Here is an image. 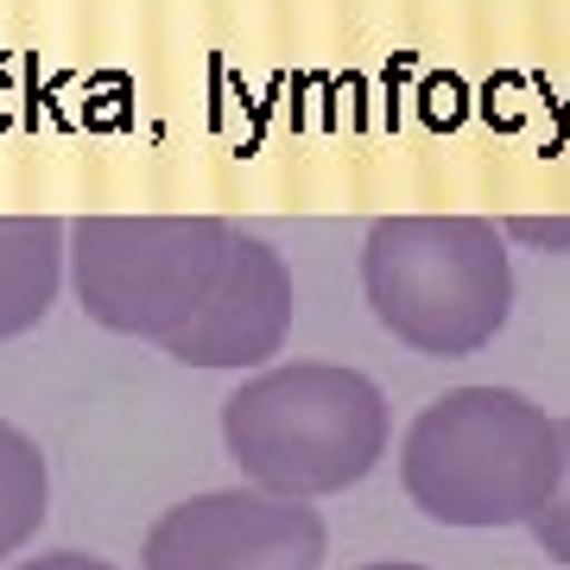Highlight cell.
<instances>
[{"mask_svg": "<svg viewBox=\"0 0 570 570\" xmlns=\"http://www.w3.org/2000/svg\"><path fill=\"white\" fill-rule=\"evenodd\" d=\"M63 279V223L0 216V343L45 324Z\"/></svg>", "mask_w": 570, "mask_h": 570, "instance_id": "cell-7", "label": "cell"}, {"mask_svg": "<svg viewBox=\"0 0 570 570\" xmlns=\"http://www.w3.org/2000/svg\"><path fill=\"white\" fill-rule=\"evenodd\" d=\"M558 419L513 387H456L406 431L400 482L438 527H527L558 482Z\"/></svg>", "mask_w": 570, "mask_h": 570, "instance_id": "cell-1", "label": "cell"}, {"mask_svg": "<svg viewBox=\"0 0 570 570\" xmlns=\"http://www.w3.org/2000/svg\"><path fill=\"white\" fill-rule=\"evenodd\" d=\"M558 482H551V494H546V508L532 513L527 527H532V539H539V551L546 558H558V564H570V419L558 425Z\"/></svg>", "mask_w": 570, "mask_h": 570, "instance_id": "cell-9", "label": "cell"}, {"mask_svg": "<svg viewBox=\"0 0 570 570\" xmlns=\"http://www.w3.org/2000/svg\"><path fill=\"white\" fill-rule=\"evenodd\" d=\"M13 570H115L108 558H89V551H45V558H26Z\"/></svg>", "mask_w": 570, "mask_h": 570, "instance_id": "cell-11", "label": "cell"}, {"mask_svg": "<svg viewBox=\"0 0 570 570\" xmlns=\"http://www.w3.org/2000/svg\"><path fill=\"white\" fill-rule=\"evenodd\" d=\"M45 508H51V469L20 425L0 419V558H13L45 527Z\"/></svg>", "mask_w": 570, "mask_h": 570, "instance_id": "cell-8", "label": "cell"}, {"mask_svg": "<svg viewBox=\"0 0 570 570\" xmlns=\"http://www.w3.org/2000/svg\"><path fill=\"white\" fill-rule=\"evenodd\" d=\"M223 444L273 494H343L387 456V400L336 362H292L223 400Z\"/></svg>", "mask_w": 570, "mask_h": 570, "instance_id": "cell-2", "label": "cell"}, {"mask_svg": "<svg viewBox=\"0 0 570 570\" xmlns=\"http://www.w3.org/2000/svg\"><path fill=\"white\" fill-rule=\"evenodd\" d=\"M285 330H292V273L261 235H235L209 298L190 311V324L165 336V355L184 367H261L266 355H279Z\"/></svg>", "mask_w": 570, "mask_h": 570, "instance_id": "cell-6", "label": "cell"}, {"mask_svg": "<svg viewBox=\"0 0 570 570\" xmlns=\"http://www.w3.org/2000/svg\"><path fill=\"white\" fill-rule=\"evenodd\" d=\"M228 242L235 228L216 216H82L63 228V261L102 330L165 343L209 298Z\"/></svg>", "mask_w": 570, "mask_h": 570, "instance_id": "cell-4", "label": "cell"}, {"mask_svg": "<svg viewBox=\"0 0 570 570\" xmlns=\"http://www.w3.org/2000/svg\"><path fill=\"white\" fill-rule=\"evenodd\" d=\"M362 292L406 348L456 362L501 336L513 311V266L494 223L387 216L367 228Z\"/></svg>", "mask_w": 570, "mask_h": 570, "instance_id": "cell-3", "label": "cell"}, {"mask_svg": "<svg viewBox=\"0 0 570 570\" xmlns=\"http://www.w3.org/2000/svg\"><path fill=\"white\" fill-rule=\"evenodd\" d=\"M513 242H527V247H546V254H570V216H520V223H508Z\"/></svg>", "mask_w": 570, "mask_h": 570, "instance_id": "cell-10", "label": "cell"}, {"mask_svg": "<svg viewBox=\"0 0 570 570\" xmlns=\"http://www.w3.org/2000/svg\"><path fill=\"white\" fill-rule=\"evenodd\" d=\"M324 513L273 489H209L153 520L140 546L146 570H317Z\"/></svg>", "mask_w": 570, "mask_h": 570, "instance_id": "cell-5", "label": "cell"}, {"mask_svg": "<svg viewBox=\"0 0 570 570\" xmlns=\"http://www.w3.org/2000/svg\"><path fill=\"white\" fill-rule=\"evenodd\" d=\"M362 570H431V564H406V558H381V564H362Z\"/></svg>", "mask_w": 570, "mask_h": 570, "instance_id": "cell-12", "label": "cell"}]
</instances>
